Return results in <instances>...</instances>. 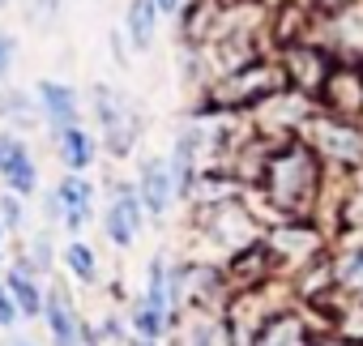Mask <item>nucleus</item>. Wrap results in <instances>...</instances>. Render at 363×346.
<instances>
[{"instance_id": "nucleus-1", "label": "nucleus", "mask_w": 363, "mask_h": 346, "mask_svg": "<svg viewBox=\"0 0 363 346\" xmlns=\"http://www.w3.org/2000/svg\"><path fill=\"white\" fill-rule=\"evenodd\" d=\"M312 189H316V162L303 150H286V154H278L269 162V193H274V201H282V206L299 201L303 206L312 197Z\"/></svg>"}, {"instance_id": "nucleus-2", "label": "nucleus", "mask_w": 363, "mask_h": 346, "mask_svg": "<svg viewBox=\"0 0 363 346\" xmlns=\"http://www.w3.org/2000/svg\"><path fill=\"white\" fill-rule=\"evenodd\" d=\"M94 111H99V124L107 128V145H111V154L124 158V154L133 150V141H137V120H133L124 94H116L111 86H99V90H94Z\"/></svg>"}, {"instance_id": "nucleus-3", "label": "nucleus", "mask_w": 363, "mask_h": 346, "mask_svg": "<svg viewBox=\"0 0 363 346\" xmlns=\"http://www.w3.org/2000/svg\"><path fill=\"white\" fill-rule=\"evenodd\" d=\"M141 206L150 210V214H167L171 210V201L179 197L175 193V176H171V167L167 162H158V158H145L141 162Z\"/></svg>"}, {"instance_id": "nucleus-4", "label": "nucleus", "mask_w": 363, "mask_h": 346, "mask_svg": "<svg viewBox=\"0 0 363 346\" xmlns=\"http://www.w3.org/2000/svg\"><path fill=\"white\" fill-rule=\"evenodd\" d=\"M56 201H60V218L69 231H82L90 218H94V189L82 180V176H69L60 189H56Z\"/></svg>"}, {"instance_id": "nucleus-5", "label": "nucleus", "mask_w": 363, "mask_h": 346, "mask_svg": "<svg viewBox=\"0 0 363 346\" xmlns=\"http://www.w3.org/2000/svg\"><path fill=\"white\" fill-rule=\"evenodd\" d=\"M137 231H141V193L124 189L107 210V235H111V244H133Z\"/></svg>"}, {"instance_id": "nucleus-6", "label": "nucleus", "mask_w": 363, "mask_h": 346, "mask_svg": "<svg viewBox=\"0 0 363 346\" xmlns=\"http://www.w3.org/2000/svg\"><path fill=\"white\" fill-rule=\"evenodd\" d=\"M43 312H48L56 346H86V333H82V325H77V316H73V308H69V299L60 291L43 295Z\"/></svg>"}, {"instance_id": "nucleus-7", "label": "nucleus", "mask_w": 363, "mask_h": 346, "mask_svg": "<svg viewBox=\"0 0 363 346\" xmlns=\"http://www.w3.org/2000/svg\"><path fill=\"white\" fill-rule=\"evenodd\" d=\"M39 103H43L48 120L56 124V133L69 128V124H77V94H73L69 86H60V82H39Z\"/></svg>"}, {"instance_id": "nucleus-8", "label": "nucleus", "mask_w": 363, "mask_h": 346, "mask_svg": "<svg viewBox=\"0 0 363 346\" xmlns=\"http://www.w3.org/2000/svg\"><path fill=\"white\" fill-rule=\"evenodd\" d=\"M316 141H320V150H325L329 158H337V162H359V158H363V137H359L354 128L320 124V128H316Z\"/></svg>"}, {"instance_id": "nucleus-9", "label": "nucleus", "mask_w": 363, "mask_h": 346, "mask_svg": "<svg viewBox=\"0 0 363 346\" xmlns=\"http://www.w3.org/2000/svg\"><path fill=\"white\" fill-rule=\"evenodd\" d=\"M124 26H128V39L137 52H145L154 43V26H158V5L154 0H133L128 13H124Z\"/></svg>"}, {"instance_id": "nucleus-10", "label": "nucleus", "mask_w": 363, "mask_h": 346, "mask_svg": "<svg viewBox=\"0 0 363 346\" xmlns=\"http://www.w3.org/2000/svg\"><path fill=\"white\" fill-rule=\"evenodd\" d=\"M56 145H60V158H65L73 171H86V167L94 162V141H90V133L77 128V124L60 128V133H56Z\"/></svg>"}, {"instance_id": "nucleus-11", "label": "nucleus", "mask_w": 363, "mask_h": 346, "mask_svg": "<svg viewBox=\"0 0 363 346\" xmlns=\"http://www.w3.org/2000/svg\"><path fill=\"white\" fill-rule=\"evenodd\" d=\"M0 176H5V180H9V189H13V193H22V197H30V193H35V184H39V171H35V162H30L26 145L13 154V162H9L5 171H0Z\"/></svg>"}, {"instance_id": "nucleus-12", "label": "nucleus", "mask_w": 363, "mask_h": 346, "mask_svg": "<svg viewBox=\"0 0 363 346\" xmlns=\"http://www.w3.org/2000/svg\"><path fill=\"white\" fill-rule=\"evenodd\" d=\"M9 295H13L18 312H26V316H39V312H43V295L35 291V282H30L26 269H13V274H9Z\"/></svg>"}, {"instance_id": "nucleus-13", "label": "nucleus", "mask_w": 363, "mask_h": 346, "mask_svg": "<svg viewBox=\"0 0 363 346\" xmlns=\"http://www.w3.org/2000/svg\"><path fill=\"white\" fill-rule=\"evenodd\" d=\"M257 346H303V325L295 316H282L257 337Z\"/></svg>"}, {"instance_id": "nucleus-14", "label": "nucleus", "mask_w": 363, "mask_h": 346, "mask_svg": "<svg viewBox=\"0 0 363 346\" xmlns=\"http://www.w3.org/2000/svg\"><path fill=\"white\" fill-rule=\"evenodd\" d=\"M65 265L73 269V278L77 282H94L99 278V261H94V248H86V244H69V252H65Z\"/></svg>"}, {"instance_id": "nucleus-15", "label": "nucleus", "mask_w": 363, "mask_h": 346, "mask_svg": "<svg viewBox=\"0 0 363 346\" xmlns=\"http://www.w3.org/2000/svg\"><path fill=\"white\" fill-rule=\"evenodd\" d=\"M133 325H137V333H141L145 342H158L162 329H167V312H162V308H150V303L141 299V308L133 312Z\"/></svg>"}, {"instance_id": "nucleus-16", "label": "nucleus", "mask_w": 363, "mask_h": 346, "mask_svg": "<svg viewBox=\"0 0 363 346\" xmlns=\"http://www.w3.org/2000/svg\"><path fill=\"white\" fill-rule=\"evenodd\" d=\"M145 303H150V308H162V312H167V303H171V282H167V265H162V261H150Z\"/></svg>"}, {"instance_id": "nucleus-17", "label": "nucleus", "mask_w": 363, "mask_h": 346, "mask_svg": "<svg viewBox=\"0 0 363 346\" xmlns=\"http://www.w3.org/2000/svg\"><path fill=\"white\" fill-rule=\"evenodd\" d=\"M9 65H13V39H9V35H0V77L9 73Z\"/></svg>"}, {"instance_id": "nucleus-18", "label": "nucleus", "mask_w": 363, "mask_h": 346, "mask_svg": "<svg viewBox=\"0 0 363 346\" xmlns=\"http://www.w3.org/2000/svg\"><path fill=\"white\" fill-rule=\"evenodd\" d=\"M13 316H18V303H9V295L0 291V325H13Z\"/></svg>"}, {"instance_id": "nucleus-19", "label": "nucleus", "mask_w": 363, "mask_h": 346, "mask_svg": "<svg viewBox=\"0 0 363 346\" xmlns=\"http://www.w3.org/2000/svg\"><path fill=\"white\" fill-rule=\"evenodd\" d=\"M5 223H9V227H18V223H22V210H18V201H13V197H5Z\"/></svg>"}, {"instance_id": "nucleus-20", "label": "nucleus", "mask_w": 363, "mask_h": 346, "mask_svg": "<svg viewBox=\"0 0 363 346\" xmlns=\"http://www.w3.org/2000/svg\"><path fill=\"white\" fill-rule=\"evenodd\" d=\"M154 5H158V13H175L179 5H184V0H154Z\"/></svg>"}, {"instance_id": "nucleus-21", "label": "nucleus", "mask_w": 363, "mask_h": 346, "mask_svg": "<svg viewBox=\"0 0 363 346\" xmlns=\"http://www.w3.org/2000/svg\"><path fill=\"white\" fill-rule=\"evenodd\" d=\"M39 9H43V13H56V9H60V0H39Z\"/></svg>"}, {"instance_id": "nucleus-22", "label": "nucleus", "mask_w": 363, "mask_h": 346, "mask_svg": "<svg viewBox=\"0 0 363 346\" xmlns=\"http://www.w3.org/2000/svg\"><path fill=\"white\" fill-rule=\"evenodd\" d=\"M5 346H35V342H26V337H9Z\"/></svg>"}, {"instance_id": "nucleus-23", "label": "nucleus", "mask_w": 363, "mask_h": 346, "mask_svg": "<svg viewBox=\"0 0 363 346\" xmlns=\"http://www.w3.org/2000/svg\"><path fill=\"white\" fill-rule=\"evenodd\" d=\"M141 346H154V342H141Z\"/></svg>"}]
</instances>
